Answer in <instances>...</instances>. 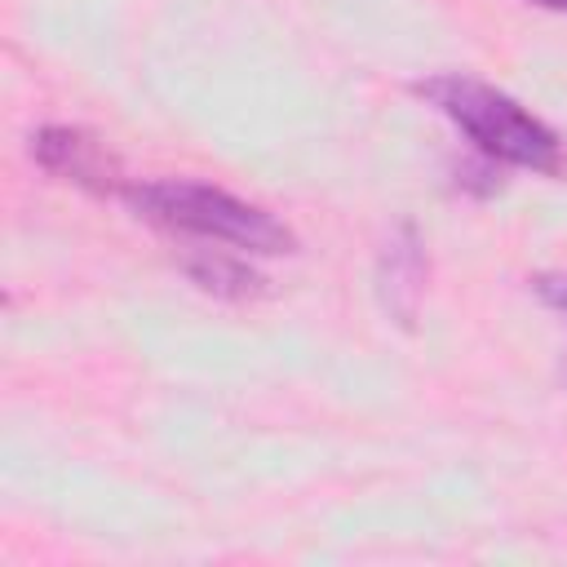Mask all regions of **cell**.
I'll return each instance as SVG.
<instances>
[{
  "mask_svg": "<svg viewBox=\"0 0 567 567\" xmlns=\"http://www.w3.org/2000/svg\"><path fill=\"white\" fill-rule=\"evenodd\" d=\"M421 292H425V252H421L416 230L403 226L385 244V257H381V297H385V306L399 323H412L416 306H421Z\"/></svg>",
  "mask_w": 567,
  "mask_h": 567,
  "instance_id": "cell-4",
  "label": "cell"
},
{
  "mask_svg": "<svg viewBox=\"0 0 567 567\" xmlns=\"http://www.w3.org/2000/svg\"><path fill=\"white\" fill-rule=\"evenodd\" d=\"M31 155L40 168H49L62 182H75L93 195H111L120 199L128 177L120 168V159L106 151L102 137H93L89 128H71V124H49L31 137Z\"/></svg>",
  "mask_w": 567,
  "mask_h": 567,
  "instance_id": "cell-3",
  "label": "cell"
},
{
  "mask_svg": "<svg viewBox=\"0 0 567 567\" xmlns=\"http://www.w3.org/2000/svg\"><path fill=\"white\" fill-rule=\"evenodd\" d=\"M416 97H425L443 120H452L461 137H470V146L487 164H514V168H532L545 177H558L567 168V151L558 133L487 80L443 71V75L421 80Z\"/></svg>",
  "mask_w": 567,
  "mask_h": 567,
  "instance_id": "cell-1",
  "label": "cell"
},
{
  "mask_svg": "<svg viewBox=\"0 0 567 567\" xmlns=\"http://www.w3.org/2000/svg\"><path fill=\"white\" fill-rule=\"evenodd\" d=\"M527 4H540V9H558V13H567V0H527Z\"/></svg>",
  "mask_w": 567,
  "mask_h": 567,
  "instance_id": "cell-7",
  "label": "cell"
},
{
  "mask_svg": "<svg viewBox=\"0 0 567 567\" xmlns=\"http://www.w3.org/2000/svg\"><path fill=\"white\" fill-rule=\"evenodd\" d=\"M536 297L545 301V306H554L558 315H567V275H536Z\"/></svg>",
  "mask_w": 567,
  "mask_h": 567,
  "instance_id": "cell-6",
  "label": "cell"
},
{
  "mask_svg": "<svg viewBox=\"0 0 567 567\" xmlns=\"http://www.w3.org/2000/svg\"><path fill=\"white\" fill-rule=\"evenodd\" d=\"M182 270L204 292H213V297L248 301V297H261L266 292V279L252 270L248 252H239V248H221V244L213 248V244H204V248H195V252L182 257Z\"/></svg>",
  "mask_w": 567,
  "mask_h": 567,
  "instance_id": "cell-5",
  "label": "cell"
},
{
  "mask_svg": "<svg viewBox=\"0 0 567 567\" xmlns=\"http://www.w3.org/2000/svg\"><path fill=\"white\" fill-rule=\"evenodd\" d=\"M120 199L137 217H146L151 226H159L168 235L239 248L248 257H279V252H292V244H297L292 230L275 213H266L221 186H208V182H190V177L128 182Z\"/></svg>",
  "mask_w": 567,
  "mask_h": 567,
  "instance_id": "cell-2",
  "label": "cell"
}]
</instances>
